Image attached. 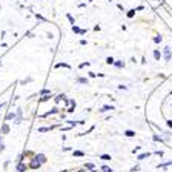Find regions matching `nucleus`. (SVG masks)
I'll return each instance as SVG.
<instances>
[{"instance_id":"f257e3e1","label":"nucleus","mask_w":172,"mask_h":172,"mask_svg":"<svg viewBox=\"0 0 172 172\" xmlns=\"http://www.w3.org/2000/svg\"><path fill=\"white\" fill-rule=\"evenodd\" d=\"M124 135H126V137H134L135 132H132V131H126V132H124Z\"/></svg>"},{"instance_id":"6e6552de","label":"nucleus","mask_w":172,"mask_h":172,"mask_svg":"<svg viewBox=\"0 0 172 172\" xmlns=\"http://www.w3.org/2000/svg\"><path fill=\"white\" fill-rule=\"evenodd\" d=\"M134 14H135V10H131V11L128 12V17H132Z\"/></svg>"},{"instance_id":"9d476101","label":"nucleus","mask_w":172,"mask_h":172,"mask_svg":"<svg viewBox=\"0 0 172 172\" xmlns=\"http://www.w3.org/2000/svg\"><path fill=\"white\" fill-rule=\"evenodd\" d=\"M37 158H39V161H40V163H43V161H45V157H43V155H39Z\"/></svg>"},{"instance_id":"39448f33","label":"nucleus","mask_w":172,"mask_h":172,"mask_svg":"<svg viewBox=\"0 0 172 172\" xmlns=\"http://www.w3.org/2000/svg\"><path fill=\"white\" fill-rule=\"evenodd\" d=\"M160 56H161V54H160V52H158V51H154V57H155V59H157V60H158V59H160Z\"/></svg>"},{"instance_id":"f03ea898","label":"nucleus","mask_w":172,"mask_h":172,"mask_svg":"<svg viewBox=\"0 0 172 172\" xmlns=\"http://www.w3.org/2000/svg\"><path fill=\"white\" fill-rule=\"evenodd\" d=\"M106 63H108V65H112V63H114V59H112V57H108V59H106Z\"/></svg>"},{"instance_id":"0eeeda50","label":"nucleus","mask_w":172,"mask_h":172,"mask_svg":"<svg viewBox=\"0 0 172 172\" xmlns=\"http://www.w3.org/2000/svg\"><path fill=\"white\" fill-rule=\"evenodd\" d=\"M146 157H149V154H143V155L138 157V160H143V158H146Z\"/></svg>"},{"instance_id":"ddd939ff","label":"nucleus","mask_w":172,"mask_h":172,"mask_svg":"<svg viewBox=\"0 0 172 172\" xmlns=\"http://www.w3.org/2000/svg\"><path fill=\"white\" fill-rule=\"evenodd\" d=\"M102 158H105V160H111V157H109V155H102Z\"/></svg>"},{"instance_id":"f8f14e48","label":"nucleus","mask_w":172,"mask_h":172,"mask_svg":"<svg viewBox=\"0 0 172 172\" xmlns=\"http://www.w3.org/2000/svg\"><path fill=\"white\" fill-rule=\"evenodd\" d=\"M154 42H155V43H160V42H161V37H155V39H154Z\"/></svg>"},{"instance_id":"20e7f679","label":"nucleus","mask_w":172,"mask_h":172,"mask_svg":"<svg viewBox=\"0 0 172 172\" xmlns=\"http://www.w3.org/2000/svg\"><path fill=\"white\" fill-rule=\"evenodd\" d=\"M115 66H117V68H123V66H124V63H123V61H117V63H115Z\"/></svg>"},{"instance_id":"1a4fd4ad","label":"nucleus","mask_w":172,"mask_h":172,"mask_svg":"<svg viewBox=\"0 0 172 172\" xmlns=\"http://www.w3.org/2000/svg\"><path fill=\"white\" fill-rule=\"evenodd\" d=\"M74 155H77V157H81V155H85V154H83V152H78V151H77V152H74Z\"/></svg>"},{"instance_id":"7ed1b4c3","label":"nucleus","mask_w":172,"mask_h":172,"mask_svg":"<svg viewBox=\"0 0 172 172\" xmlns=\"http://www.w3.org/2000/svg\"><path fill=\"white\" fill-rule=\"evenodd\" d=\"M165 52H166V59L169 60V59H171V52H169V48H165Z\"/></svg>"},{"instance_id":"9b49d317","label":"nucleus","mask_w":172,"mask_h":172,"mask_svg":"<svg viewBox=\"0 0 172 172\" xmlns=\"http://www.w3.org/2000/svg\"><path fill=\"white\" fill-rule=\"evenodd\" d=\"M78 81H80V83H88L86 78H78Z\"/></svg>"},{"instance_id":"4468645a","label":"nucleus","mask_w":172,"mask_h":172,"mask_svg":"<svg viewBox=\"0 0 172 172\" xmlns=\"http://www.w3.org/2000/svg\"><path fill=\"white\" fill-rule=\"evenodd\" d=\"M168 124H169V126H171V128H172V121H171V120L168 121Z\"/></svg>"},{"instance_id":"423d86ee","label":"nucleus","mask_w":172,"mask_h":172,"mask_svg":"<svg viewBox=\"0 0 172 172\" xmlns=\"http://www.w3.org/2000/svg\"><path fill=\"white\" fill-rule=\"evenodd\" d=\"M19 171H20V172L26 171V166H23V165H19Z\"/></svg>"}]
</instances>
